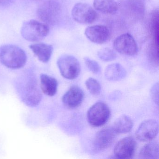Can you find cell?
Wrapping results in <instances>:
<instances>
[{"mask_svg":"<svg viewBox=\"0 0 159 159\" xmlns=\"http://www.w3.org/2000/svg\"><path fill=\"white\" fill-rule=\"evenodd\" d=\"M57 65L61 75L66 79L74 80L80 75L81 70L80 62L73 56L63 55L57 59Z\"/></svg>","mask_w":159,"mask_h":159,"instance_id":"4","label":"cell"},{"mask_svg":"<svg viewBox=\"0 0 159 159\" xmlns=\"http://www.w3.org/2000/svg\"><path fill=\"white\" fill-rule=\"evenodd\" d=\"M84 34L89 40L97 44H103L107 42L111 36L108 28L101 25L88 27L85 29Z\"/></svg>","mask_w":159,"mask_h":159,"instance_id":"11","label":"cell"},{"mask_svg":"<svg viewBox=\"0 0 159 159\" xmlns=\"http://www.w3.org/2000/svg\"><path fill=\"white\" fill-rule=\"evenodd\" d=\"M139 156L142 159H159V147L158 142L152 141L146 144L140 150Z\"/></svg>","mask_w":159,"mask_h":159,"instance_id":"19","label":"cell"},{"mask_svg":"<svg viewBox=\"0 0 159 159\" xmlns=\"http://www.w3.org/2000/svg\"><path fill=\"white\" fill-rule=\"evenodd\" d=\"M26 61L25 52L20 47L14 45L0 46V62L5 66L17 69L23 67Z\"/></svg>","mask_w":159,"mask_h":159,"instance_id":"1","label":"cell"},{"mask_svg":"<svg viewBox=\"0 0 159 159\" xmlns=\"http://www.w3.org/2000/svg\"><path fill=\"white\" fill-rule=\"evenodd\" d=\"M41 89L45 94L53 96L57 90L58 83L57 80L46 74L40 75Z\"/></svg>","mask_w":159,"mask_h":159,"instance_id":"15","label":"cell"},{"mask_svg":"<svg viewBox=\"0 0 159 159\" xmlns=\"http://www.w3.org/2000/svg\"><path fill=\"white\" fill-rule=\"evenodd\" d=\"M120 95V92H115L111 94V96H110L111 98V99H116L117 98H119V96Z\"/></svg>","mask_w":159,"mask_h":159,"instance_id":"25","label":"cell"},{"mask_svg":"<svg viewBox=\"0 0 159 159\" xmlns=\"http://www.w3.org/2000/svg\"><path fill=\"white\" fill-rule=\"evenodd\" d=\"M132 120L126 115H122L114 121L112 128L117 134H125L132 130L133 127Z\"/></svg>","mask_w":159,"mask_h":159,"instance_id":"18","label":"cell"},{"mask_svg":"<svg viewBox=\"0 0 159 159\" xmlns=\"http://www.w3.org/2000/svg\"><path fill=\"white\" fill-rule=\"evenodd\" d=\"M93 6L95 10L104 14H115L118 10L115 0H94Z\"/></svg>","mask_w":159,"mask_h":159,"instance_id":"16","label":"cell"},{"mask_svg":"<svg viewBox=\"0 0 159 159\" xmlns=\"http://www.w3.org/2000/svg\"><path fill=\"white\" fill-rule=\"evenodd\" d=\"M84 59L85 65L91 72L94 74H97L100 72L101 68L97 62L88 57H85Z\"/></svg>","mask_w":159,"mask_h":159,"instance_id":"22","label":"cell"},{"mask_svg":"<svg viewBox=\"0 0 159 159\" xmlns=\"http://www.w3.org/2000/svg\"><path fill=\"white\" fill-rule=\"evenodd\" d=\"M98 56L101 60L106 62L113 61L117 57L116 53L111 49L103 48L98 51Z\"/></svg>","mask_w":159,"mask_h":159,"instance_id":"21","label":"cell"},{"mask_svg":"<svg viewBox=\"0 0 159 159\" xmlns=\"http://www.w3.org/2000/svg\"><path fill=\"white\" fill-rule=\"evenodd\" d=\"M84 97L83 91L77 85L71 86L62 98V101L67 107L74 109L81 104Z\"/></svg>","mask_w":159,"mask_h":159,"instance_id":"12","label":"cell"},{"mask_svg":"<svg viewBox=\"0 0 159 159\" xmlns=\"http://www.w3.org/2000/svg\"><path fill=\"white\" fill-rule=\"evenodd\" d=\"M85 85L88 91L94 95H98L100 94L101 87L99 83L95 79L90 78L85 81Z\"/></svg>","mask_w":159,"mask_h":159,"instance_id":"20","label":"cell"},{"mask_svg":"<svg viewBox=\"0 0 159 159\" xmlns=\"http://www.w3.org/2000/svg\"><path fill=\"white\" fill-rule=\"evenodd\" d=\"M159 132L158 122L153 119L142 122L136 131L135 135L138 139L142 141H150L155 138Z\"/></svg>","mask_w":159,"mask_h":159,"instance_id":"8","label":"cell"},{"mask_svg":"<svg viewBox=\"0 0 159 159\" xmlns=\"http://www.w3.org/2000/svg\"><path fill=\"white\" fill-rule=\"evenodd\" d=\"M30 48L38 59L44 63H47L50 60L53 51L52 45L44 43L31 44L30 46Z\"/></svg>","mask_w":159,"mask_h":159,"instance_id":"13","label":"cell"},{"mask_svg":"<svg viewBox=\"0 0 159 159\" xmlns=\"http://www.w3.org/2000/svg\"><path fill=\"white\" fill-rule=\"evenodd\" d=\"M159 83H157L152 86L150 90L152 98L157 105L159 104Z\"/></svg>","mask_w":159,"mask_h":159,"instance_id":"23","label":"cell"},{"mask_svg":"<svg viewBox=\"0 0 159 159\" xmlns=\"http://www.w3.org/2000/svg\"><path fill=\"white\" fill-rule=\"evenodd\" d=\"M53 3L49 2L42 4L38 8L37 15L38 17L43 22L50 24L53 22L54 17Z\"/></svg>","mask_w":159,"mask_h":159,"instance_id":"17","label":"cell"},{"mask_svg":"<svg viewBox=\"0 0 159 159\" xmlns=\"http://www.w3.org/2000/svg\"><path fill=\"white\" fill-rule=\"evenodd\" d=\"M19 89L23 102L30 107L37 106L41 100L42 95L36 79L25 77Z\"/></svg>","mask_w":159,"mask_h":159,"instance_id":"2","label":"cell"},{"mask_svg":"<svg viewBox=\"0 0 159 159\" xmlns=\"http://www.w3.org/2000/svg\"><path fill=\"white\" fill-rule=\"evenodd\" d=\"M136 143L134 138L126 137L120 139L114 149V154L119 159H129L134 154Z\"/></svg>","mask_w":159,"mask_h":159,"instance_id":"9","label":"cell"},{"mask_svg":"<svg viewBox=\"0 0 159 159\" xmlns=\"http://www.w3.org/2000/svg\"><path fill=\"white\" fill-rule=\"evenodd\" d=\"M73 19L77 23L88 25L94 23L97 19V13L87 3L79 2L74 5L71 11Z\"/></svg>","mask_w":159,"mask_h":159,"instance_id":"6","label":"cell"},{"mask_svg":"<svg viewBox=\"0 0 159 159\" xmlns=\"http://www.w3.org/2000/svg\"><path fill=\"white\" fill-rule=\"evenodd\" d=\"M47 25L36 20H31L23 24L21 28L22 37L30 42H38L45 38L49 33Z\"/></svg>","mask_w":159,"mask_h":159,"instance_id":"3","label":"cell"},{"mask_svg":"<svg viewBox=\"0 0 159 159\" xmlns=\"http://www.w3.org/2000/svg\"><path fill=\"white\" fill-rule=\"evenodd\" d=\"M126 71L120 64L115 63L109 65L106 68L105 76L107 80L112 81L120 80L125 78Z\"/></svg>","mask_w":159,"mask_h":159,"instance_id":"14","label":"cell"},{"mask_svg":"<svg viewBox=\"0 0 159 159\" xmlns=\"http://www.w3.org/2000/svg\"><path fill=\"white\" fill-rule=\"evenodd\" d=\"M16 0H0V9L9 7Z\"/></svg>","mask_w":159,"mask_h":159,"instance_id":"24","label":"cell"},{"mask_svg":"<svg viewBox=\"0 0 159 159\" xmlns=\"http://www.w3.org/2000/svg\"><path fill=\"white\" fill-rule=\"evenodd\" d=\"M113 48L118 52L127 56H134L138 52V47L131 34L125 33L117 37L114 40Z\"/></svg>","mask_w":159,"mask_h":159,"instance_id":"7","label":"cell"},{"mask_svg":"<svg viewBox=\"0 0 159 159\" xmlns=\"http://www.w3.org/2000/svg\"><path fill=\"white\" fill-rule=\"evenodd\" d=\"M110 110L108 106L103 102H98L88 110L87 120L93 127H99L105 124L109 119Z\"/></svg>","mask_w":159,"mask_h":159,"instance_id":"5","label":"cell"},{"mask_svg":"<svg viewBox=\"0 0 159 159\" xmlns=\"http://www.w3.org/2000/svg\"><path fill=\"white\" fill-rule=\"evenodd\" d=\"M116 134L112 127H107L98 131L94 139L95 150L98 151L109 148L114 141Z\"/></svg>","mask_w":159,"mask_h":159,"instance_id":"10","label":"cell"}]
</instances>
